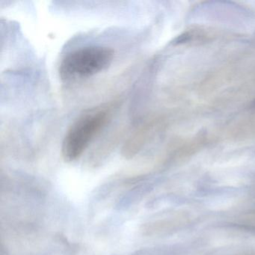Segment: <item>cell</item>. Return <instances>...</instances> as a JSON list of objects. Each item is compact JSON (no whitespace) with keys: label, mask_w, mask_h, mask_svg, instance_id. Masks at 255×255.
Wrapping results in <instances>:
<instances>
[{"label":"cell","mask_w":255,"mask_h":255,"mask_svg":"<svg viewBox=\"0 0 255 255\" xmlns=\"http://www.w3.org/2000/svg\"><path fill=\"white\" fill-rule=\"evenodd\" d=\"M251 107H252V108L255 109V100L253 101V102L252 103V105H251Z\"/></svg>","instance_id":"cell-3"},{"label":"cell","mask_w":255,"mask_h":255,"mask_svg":"<svg viewBox=\"0 0 255 255\" xmlns=\"http://www.w3.org/2000/svg\"><path fill=\"white\" fill-rule=\"evenodd\" d=\"M115 52L110 47L91 46L68 53L61 62L59 75L64 81L88 78L110 68Z\"/></svg>","instance_id":"cell-1"},{"label":"cell","mask_w":255,"mask_h":255,"mask_svg":"<svg viewBox=\"0 0 255 255\" xmlns=\"http://www.w3.org/2000/svg\"><path fill=\"white\" fill-rule=\"evenodd\" d=\"M110 118L107 109H98L80 116L68 129L62 141V153L66 162L78 159Z\"/></svg>","instance_id":"cell-2"}]
</instances>
